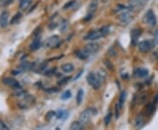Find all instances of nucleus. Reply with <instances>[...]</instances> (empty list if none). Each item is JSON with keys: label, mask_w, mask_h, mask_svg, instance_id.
Returning a JSON list of instances; mask_svg holds the SVG:
<instances>
[{"label": "nucleus", "mask_w": 158, "mask_h": 130, "mask_svg": "<svg viewBox=\"0 0 158 130\" xmlns=\"http://www.w3.org/2000/svg\"><path fill=\"white\" fill-rule=\"evenodd\" d=\"M86 80L89 85H91L94 90H98L102 85V77L99 74L91 72L87 75Z\"/></svg>", "instance_id": "obj_1"}, {"label": "nucleus", "mask_w": 158, "mask_h": 130, "mask_svg": "<svg viewBox=\"0 0 158 130\" xmlns=\"http://www.w3.org/2000/svg\"><path fill=\"white\" fill-rule=\"evenodd\" d=\"M97 113V109H95L93 107L87 108V109H85L84 111H83L81 113V114L79 116V121L83 125H85V124H87L92 120V118L93 116H95Z\"/></svg>", "instance_id": "obj_2"}, {"label": "nucleus", "mask_w": 158, "mask_h": 130, "mask_svg": "<svg viewBox=\"0 0 158 130\" xmlns=\"http://www.w3.org/2000/svg\"><path fill=\"white\" fill-rule=\"evenodd\" d=\"M20 100L19 102V106L21 109H27L30 108L32 105H34L35 103V98L34 97H32L30 94L26 93L23 97L19 98Z\"/></svg>", "instance_id": "obj_3"}, {"label": "nucleus", "mask_w": 158, "mask_h": 130, "mask_svg": "<svg viewBox=\"0 0 158 130\" xmlns=\"http://www.w3.org/2000/svg\"><path fill=\"white\" fill-rule=\"evenodd\" d=\"M143 21H144L145 24L149 25V27H155L157 25V16H156L153 10L149 9V10L147 11V12L144 14Z\"/></svg>", "instance_id": "obj_4"}, {"label": "nucleus", "mask_w": 158, "mask_h": 130, "mask_svg": "<svg viewBox=\"0 0 158 130\" xmlns=\"http://www.w3.org/2000/svg\"><path fill=\"white\" fill-rule=\"evenodd\" d=\"M138 49L141 53H147L149 52L155 46V43L153 40H144L140 42H138Z\"/></svg>", "instance_id": "obj_5"}, {"label": "nucleus", "mask_w": 158, "mask_h": 130, "mask_svg": "<svg viewBox=\"0 0 158 130\" xmlns=\"http://www.w3.org/2000/svg\"><path fill=\"white\" fill-rule=\"evenodd\" d=\"M100 49V45L97 42L92 41L90 43H88L84 48V51L88 55V56H92L93 54H96L99 51Z\"/></svg>", "instance_id": "obj_6"}, {"label": "nucleus", "mask_w": 158, "mask_h": 130, "mask_svg": "<svg viewBox=\"0 0 158 130\" xmlns=\"http://www.w3.org/2000/svg\"><path fill=\"white\" fill-rule=\"evenodd\" d=\"M60 37L59 35H52L50 36L45 42V46L46 48H56L57 47L59 44H60Z\"/></svg>", "instance_id": "obj_7"}, {"label": "nucleus", "mask_w": 158, "mask_h": 130, "mask_svg": "<svg viewBox=\"0 0 158 130\" xmlns=\"http://www.w3.org/2000/svg\"><path fill=\"white\" fill-rule=\"evenodd\" d=\"M2 82H3V84H5L6 86H8V87H10V88H12V89H14V90H18V89H20V88H21L19 83L17 80H15L14 78H12V77H4Z\"/></svg>", "instance_id": "obj_8"}, {"label": "nucleus", "mask_w": 158, "mask_h": 130, "mask_svg": "<svg viewBox=\"0 0 158 130\" xmlns=\"http://www.w3.org/2000/svg\"><path fill=\"white\" fill-rule=\"evenodd\" d=\"M102 37H104V35H103V33L99 29L97 31H92V32H88L84 37V39L85 40H89V41H95V40H97L101 39Z\"/></svg>", "instance_id": "obj_9"}, {"label": "nucleus", "mask_w": 158, "mask_h": 130, "mask_svg": "<svg viewBox=\"0 0 158 130\" xmlns=\"http://www.w3.org/2000/svg\"><path fill=\"white\" fill-rule=\"evenodd\" d=\"M120 20L125 24V25H128L132 20H133V15L130 13L129 10H126L124 12H122L120 14Z\"/></svg>", "instance_id": "obj_10"}, {"label": "nucleus", "mask_w": 158, "mask_h": 130, "mask_svg": "<svg viewBox=\"0 0 158 130\" xmlns=\"http://www.w3.org/2000/svg\"><path fill=\"white\" fill-rule=\"evenodd\" d=\"M141 28H134L132 30L131 32V40H132V44L134 46V45H137L138 44V40L140 38V36L141 35Z\"/></svg>", "instance_id": "obj_11"}, {"label": "nucleus", "mask_w": 158, "mask_h": 130, "mask_svg": "<svg viewBox=\"0 0 158 130\" xmlns=\"http://www.w3.org/2000/svg\"><path fill=\"white\" fill-rule=\"evenodd\" d=\"M8 21H9V13L6 11L2 12V13L0 14V26L1 27L4 28L7 27L8 25Z\"/></svg>", "instance_id": "obj_12"}, {"label": "nucleus", "mask_w": 158, "mask_h": 130, "mask_svg": "<svg viewBox=\"0 0 158 130\" xmlns=\"http://www.w3.org/2000/svg\"><path fill=\"white\" fill-rule=\"evenodd\" d=\"M145 125V121H144V117L142 114H138V116L136 117L135 121H134V127L135 129H141L143 126Z\"/></svg>", "instance_id": "obj_13"}, {"label": "nucleus", "mask_w": 158, "mask_h": 130, "mask_svg": "<svg viewBox=\"0 0 158 130\" xmlns=\"http://www.w3.org/2000/svg\"><path fill=\"white\" fill-rule=\"evenodd\" d=\"M40 37L36 36L30 44V49L32 51H36L40 48Z\"/></svg>", "instance_id": "obj_14"}, {"label": "nucleus", "mask_w": 158, "mask_h": 130, "mask_svg": "<svg viewBox=\"0 0 158 130\" xmlns=\"http://www.w3.org/2000/svg\"><path fill=\"white\" fill-rule=\"evenodd\" d=\"M149 75V70L144 68H139L136 69L134 71V76L137 77H146Z\"/></svg>", "instance_id": "obj_15"}, {"label": "nucleus", "mask_w": 158, "mask_h": 130, "mask_svg": "<svg viewBox=\"0 0 158 130\" xmlns=\"http://www.w3.org/2000/svg\"><path fill=\"white\" fill-rule=\"evenodd\" d=\"M97 6H98V0H92V2L88 6V14L92 15L97 11Z\"/></svg>", "instance_id": "obj_16"}, {"label": "nucleus", "mask_w": 158, "mask_h": 130, "mask_svg": "<svg viewBox=\"0 0 158 130\" xmlns=\"http://www.w3.org/2000/svg\"><path fill=\"white\" fill-rule=\"evenodd\" d=\"M128 4L130 9H135V8L141 7L144 4V3H142L141 0H129Z\"/></svg>", "instance_id": "obj_17"}, {"label": "nucleus", "mask_w": 158, "mask_h": 130, "mask_svg": "<svg viewBox=\"0 0 158 130\" xmlns=\"http://www.w3.org/2000/svg\"><path fill=\"white\" fill-rule=\"evenodd\" d=\"M61 69L64 73H71L74 70V65L72 64H64L61 66Z\"/></svg>", "instance_id": "obj_18"}, {"label": "nucleus", "mask_w": 158, "mask_h": 130, "mask_svg": "<svg viewBox=\"0 0 158 130\" xmlns=\"http://www.w3.org/2000/svg\"><path fill=\"white\" fill-rule=\"evenodd\" d=\"M75 55H76V56L78 57L80 60H86V59L89 57V56L84 51V49H83V50H76V51L75 52Z\"/></svg>", "instance_id": "obj_19"}, {"label": "nucleus", "mask_w": 158, "mask_h": 130, "mask_svg": "<svg viewBox=\"0 0 158 130\" xmlns=\"http://www.w3.org/2000/svg\"><path fill=\"white\" fill-rule=\"evenodd\" d=\"M22 19V13L21 12H17L13 17H12V19L11 20V24L12 25H16V24H18L19 21H20V20Z\"/></svg>", "instance_id": "obj_20"}, {"label": "nucleus", "mask_w": 158, "mask_h": 130, "mask_svg": "<svg viewBox=\"0 0 158 130\" xmlns=\"http://www.w3.org/2000/svg\"><path fill=\"white\" fill-rule=\"evenodd\" d=\"M69 129L72 130H81L84 129V125L80 121H73L71 123Z\"/></svg>", "instance_id": "obj_21"}, {"label": "nucleus", "mask_w": 158, "mask_h": 130, "mask_svg": "<svg viewBox=\"0 0 158 130\" xmlns=\"http://www.w3.org/2000/svg\"><path fill=\"white\" fill-rule=\"evenodd\" d=\"M76 99L77 105H81L83 103V100H84V90L83 89H80V90L77 91Z\"/></svg>", "instance_id": "obj_22"}, {"label": "nucleus", "mask_w": 158, "mask_h": 130, "mask_svg": "<svg viewBox=\"0 0 158 130\" xmlns=\"http://www.w3.org/2000/svg\"><path fill=\"white\" fill-rule=\"evenodd\" d=\"M155 111V106L152 105V104H149L146 105L145 109H144V113H145V115H151Z\"/></svg>", "instance_id": "obj_23"}, {"label": "nucleus", "mask_w": 158, "mask_h": 130, "mask_svg": "<svg viewBox=\"0 0 158 130\" xmlns=\"http://www.w3.org/2000/svg\"><path fill=\"white\" fill-rule=\"evenodd\" d=\"M68 117V113L65 110H60L56 112V118L59 120H64Z\"/></svg>", "instance_id": "obj_24"}, {"label": "nucleus", "mask_w": 158, "mask_h": 130, "mask_svg": "<svg viewBox=\"0 0 158 130\" xmlns=\"http://www.w3.org/2000/svg\"><path fill=\"white\" fill-rule=\"evenodd\" d=\"M126 92L125 91H123L121 93H120V99H119V102H118V104H119V105L122 108V106H123V105H124V103H125V100H126Z\"/></svg>", "instance_id": "obj_25"}, {"label": "nucleus", "mask_w": 158, "mask_h": 130, "mask_svg": "<svg viewBox=\"0 0 158 130\" xmlns=\"http://www.w3.org/2000/svg\"><path fill=\"white\" fill-rule=\"evenodd\" d=\"M31 3V0H20L19 1V8L24 10L26 9Z\"/></svg>", "instance_id": "obj_26"}, {"label": "nucleus", "mask_w": 158, "mask_h": 130, "mask_svg": "<svg viewBox=\"0 0 158 130\" xmlns=\"http://www.w3.org/2000/svg\"><path fill=\"white\" fill-rule=\"evenodd\" d=\"M71 96H72L71 92L69 90H67L61 95V99L62 100H68V99H69L71 98Z\"/></svg>", "instance_id": "obj_27"}, {"label": "nucleus", "mask_w": 158, "mask_h": 130, "mask_svg": "<svg viewBox=\"0 0 158 130\" xmlns=\"http://www.w3.org/2000/svg\"><path fill=\"white\" fill-rule=\"evenodd\" d=\"M111 121H112V113H111V112H108V113H106V115H105V119H104L105 125L107 127V126L111 123Z\"/></svg>", "instance_id": "obj_28"}, {"label": "nucleus", "mask_w": 158, "mask_h": 130, "mask_svg": "<svg viewBox=\"0 0 158 130\" xmlns=\"http://www.w3.org/2000/svg\"><path fill=\"white\" fill-rule=\"evenodd\" d=\"M54 117H56V112H55V111H49L46 113V120H48V121L52 120Z\"/></svg>", "instance_id": "obj_29"}, {"label": "nucleus", "mask_w": 158, "mask_h": 130, "mask_svg": "<svg viewBox=\"0 0 158 130\" xmlns=\"http://www.w3.org/2000/svg\"><path fill=\"white\" fill-rule=\"evenodd\" d=\"M13 3V0H0V6L6 7Z\"/></svg>", "instance_id": "obj_30"}, {"label": "nucleus", "mask_w": 158, "mask_h": 130, "mask_svg": "<svg viewBox=\"0 0 158 130\" xmlns=\"http://www.w3.org/2000/svg\"><path fill=\"white\" fill-rule=\"evenodd\" d=\"M75 4V1L74 0H71L69 2H67L64 5H63V10H67V9H69L71 8V6Z\"/></svg>", "instance_id": "obj_31"}, {"label": "nucleus", "mask_w": 158, "mask_h": 130, "mask_svg": "<svg viewBox=\"0 0 158 130\" xmlns=\"http://www.w3.org/2000/svg\"><path fill=\"white\" fill-rule=\"evenodd\" d=\"M69 79H70V77H65V78H63V80H61V81L59 82V84H60V85L66 84L69 81Z\"/></svg>", "instance_id": "obj_32"}, {"label": "nucleus", "mask_w": 158, "mask_h": 130, "mask_svg": "<svg viewBox=\"0 0 158 130\" xmlns=\"http://www.w3.org/2000/svg\"><path fill=\"white\" fill-rule=\"evenodd\" d=\"M57 27H58V24H57V23H56V22L50 23V24L48 25V27H49V29H51V30H53V29L56 28Z\"/></svg>", "instance_id": "obj_33"}, {"label": "nucleus", "mask_w": 158, "mask_h": 130, "mask_svg": "<svg viewBox=\"0 0 158 130\" xmlns=\"http://www.w3.org/2000/svg\"><path fill=\"white\" fill-rule=\"evenodd\" d=\"M67 27H68V24H67V21H66V20H63V27H61V32H65V30H66V28H67Z\"/></svg>", "instance_id": "obj_34"}, {"label": "nucleus", "mask_w": 158, "mask_h": 130, "mask_svg": "<svg viewBox=\"0 0 158 130\" xmlns=\"http://www.w3.org/2000/svg\"><path fill=\"white\" fill-rule=\"evenodd\" d=\"M2 129H8V127H7L4 122L0 121V130Z\"/></svg>", "instance_id": "obj_35"}, {"label": "nucleus", "mask_w": 158, "mask_h": 130, "mask_svg": "<svg viewBox=\"0 0 158 130\" xmlns=\"http://www.w3.org/2000/svg\"><path fill=\"white\" fill-rule=\"evenodd\" d=\"M156 41H157V43L158 44V30L156 32Z\"/></svg>", "instance_id": "obj_36"}, {"label": "nucleus", "mask_w": 158, "mask_h": 130, "mask_svg": "<svg viewBox=\"0 0 158 130\" xmlns=\"http://www.w3.org/2000/svg\"><path fill=\"white\" fill-rule=\"evenodd\" d=\"M155 103H158V93L156 95V97H155Z\"/></svg>", "instance_id": "obj_37"}, {"label": "nucleus", "mask_w": 158, "mask_h": 130, "mask_svg": "<svg viewBox=\"0 0 158 130\" xmlns=\"http://www.w3.org/2000/svg\"><path fill=\"white\" fill-rule=\"evenodd\" d=\"M149 0H141V2H142V3H144V4H145V3H147V2H149Z\"/></svg>", "instance_id": "obj_38"}, {"label": "nucleus", "mask_w": 158, "mask_h": 130, "mask_svg": "<svg viewBox=\"0 0 158 130\" xmlns=\"http://www.w3.org/2000/svg\"><path fill=\"white\" fill-rule=\"evenodd\" d=\"M102 2H103V3H105V2H107V0H102Z\"/></svg>", "instance_id": "obj_39"}]
</instances>
